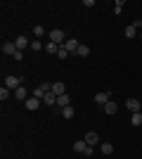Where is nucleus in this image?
<instances>
[{"label": "nucleus", "instance_id": "19", "mask_svg": "<svg viewBox=\"0 0 142 159\" xmlns=\"http://www.w3.org/2000/svg\"><path fill=\"white\" fill-rule=\"evenodd\" d=\"M104 112H107V114H116V112H118V105H116V102H111V100H109L107 105H104Z\"/></svg>", "mask_w": 142, "mask_h": 159}, {"label": "nucleus", "instance_id": "26", "mask_svg": "<svg viewBox=\"0 0 142 159\" xmlns=\"http://www.w3.org/2000/svg\"><path fill=\"white\" fill-rule=\"evenodd\" d=\"M69 55H71V52H69V50H67V48H64V45H62V48H59V52H57V57H59V60H67V57H69Z\"/></svg>", "mask_w": 142, "mask_h": 159}, {"label": "nucleus", "instance_id": "18", "mask_svg": "<svg viewBox=\"0 0 142 159\" xmlns=\"http://www.w3.org/2000/svg\"><path fill=\"white\" fill-rule=\"evenodd\" d=\"M57 105H59L62 109H64V107H69V105H71V98H69V95H59V98H57Z\"/></svg>", "mask_w": 142, "mask_h": 159}, {"label": "nucleus", "instance_id": "20", "mask_svg": "<svg viewBox=\"0 0 142 159\" xmlns=\"http://www.w3.org/2000/svg\"><path fill=\"white\" fill-rule=\"evenodd\" d=\"M31 50H36V52H41V50H45V45H43V40L33 38V40H31Z\"/></svg>", "mask_w": 142, "mask_h": 159}, {"label": "nucleus", "instance_id": "1", "mask_svg": "<svg viewBox=\"0 0 142 159\" xmlns=\"http://www.w3.org/2000/svg\"><path fill=\"white\" fill-rule=\"evenodd\" d=\"M47 38L52 40V43H57V45H64V43H67V36H64L62 29H52V31H47Z\"/></svg>", "mask_w": 142, "mask_h": 159}, {"label": "nucleus", "instance_id": "25", "mask_svg": "<svg viewBox=\"0 0 142 159\" xmlns=\"http://www.w3.org/2000/svg\"><path fill=\"white\" fill-rule=\"evenodd\" d=\"M33 36H36L38 40H41L43 36H45V29H43V26H33Z\"/></svg>", "mask_w": 142, "mask_h": 159}, {"label": "nucleus", "instance_id": "31", "mask_svg": "<svg viewBox=\"0 0 142 159\" xmlns=\"http://www.w3.org/2000/svg\"><path fill=\"white\" fill-rule=\"evenodd\" d=\"M140 38H142V33H140Z\"/></svg>", "mask_w": 142, "mask_h": 159}, {"label": "nucleus", "instance_id": "16", "mask_svg": "<svg viewBox=\"0 0 142 159\" xmlns=\"http://www.w3.org/2000/svg\"><path fill=\"white\" fill-rule=\"evenodd\" d=\"M43 105H47V107L57 105V95H54V93H47L45 98H43Z\"/></svg>", "mask_w": 142, "mask_h": 159}, {"label": "nucleus", "instance_id": "22", "mask_svg": "<svg viewBox=\"0 0 142 159\" xmlns=\"http://www.w3.org/2000/svg\"><path fill=\"white\" fill-rule=\"evenodd\" d=\"M123 5H126L123 0H116V2H114V14H116V17H118V14L123 12Z\"/></svg>", "mask_w": 142, "mask_h": 159}, {"label": "nucleus", "instance_id": "10", "mask_svg": "<svg viewBox=\"0 0 142 159\" xmlns=\"http://www.w3.org/2000/svg\"><path fill=\"white\" fill-rule=\"evenodd\" d=\"M64 48H67V50H69V52H71V55H76V50L81 48V43H78V40H76V38H67V43H64Z\"/></svg>", "mask_w": 142, "mask_h": 159}, {"label": "nucleus", "instance_id": "2", "mask_svg": "<svg viewBox=\"0 0 142 159\" xmlns=\"http://www.w3.org/2000/svg\"><path fill=\"white\" fill-rule=\"evenodd\" d=\"M21 86H24V79L14 76V74L5 76V88H10V90H17V88H21Z\"/></svg>", "mask_w": 142, "mask_h": 159}, {"label": "nucleus", "instance_id": "13", "mask_svg": "<svg viewBox=\"0 0 142 159\" xmlns=\"http://www.w3.org/2000/svg\"><path fill=\"white\" fill-rule=\"evenodd\" d=\"M59 48L62 45H57V43H52V40H47V43H45V52L47 55H57V52H59Z\"/></svg>", "mask_w": 142, "mask_h": 159}, {"label": "nucleus", "instance_id": "23", "mask_svg": "<svg viewBox=\"0 0 142 159\" xmlns=\"http://www.w3.org/2000/svg\"><path fill=\"white\" fill-rule=\"evenodd\" d=\"M130 124H133V126H140V124H142V112L133 114V116H130Z\"/></svg>", "mask_w": 142, "mask_h": 159}, {"label": "nucleus", "instance_id": "24", "mask_svg": "<svg viewBox=\"0 0 142 159\" xmlns=\"http://www.w3.org/2000/svg\"><path fill=\"white\" fill-rule=\"evenodd\" d=\"M62 116H64V119H71V116H74V107L71 105L64 107V109H62Z\"/></svg>", "mask_w": 142, "mask_h": 159}, {"label": "nucleus", "instance_id": "5", "mask_svg": "<svg viewBox=\"0 0 142 159\" xmlns=\"http://www.w3.org/2000/svg\"><path fill=\"white\" fill-rule=\"evenodd\" d=\"M43 105V100H38V98H33V95H31V98L26 100V102H24V107H26L28 112H36V109H38V107Z\"/></svg>", "mask_w": 142, "mask_h": 159}, {"label": "nucleus", "instance_id": "3", "mask_svg": "<svg viewBox=\"0 0 142 159\" xmlns=\"http://www.w3.org/2000/svg\"><path fill=\"white\" fill-rule=\"evenodd\" d=\"M47 93H52V83H41V86H36L31 95H33V98H38V100H43Z\"/></svg>", "mask_w": 142, "mask_h": 159}, {"label": "nucleus", "instance_id": "27", "mask_svg": "<svg viewBox=\"0 0 142 159\" xmlns=\"http://www.w3.org/2000/svg\"><path fill=\"white\" fill-rule=\"evenodd\" d=\"M7 98H10V88H5V86H2V88H0V100L5 102Z\"/></svg>", "mask_w": 142, "mask_h": 159}, {"label": "nucleus", "instance_id": "9", "mask_svg": "<svg viewBox=\"0 0 142 159\" xmlns=\"http://www.w3.org/2000/svg\"><path fill=\"white\" fill-rule=\"evenodd\" d=\"M14 45H17V50H24V48H31V40H28L26 36H17V38H14Z\"/></svg>", "mask_w": 142, "mask_h": 159}, {"label": "nucleus", "instance_id": "12", "mask_svg": "<svg viewBox=\"0 0 142 159\" xmlns=\"http://www.w3.org/2000/svg\"><path fill=\"white\" fill-rule=\"evenodd\" d=\"M14 98H17V100H24V102H26V100L31 98V95H28L26 86H21V88H17V90H14Z\"/></svg>", "mask_w": 142, "mask_h": 159}, {"label": "nucleus", "instance_id": "4", "mask_svg": "<svg viewBox=\"0 0 142 159\" xmlns=\"http://www.w3.org/2000/svg\"><path fill=\"white\" fill-rule=\"evenodd\" d=\"M126 107H128L130 114H137L142 109V102H137V98H128V100H126Z\"/></svg>", "mask_w": 142, "mask_h": 159}, {"label": "nucleus", "instance_id": "29", "mask_svg": "<svg viewBox=\"0 0 142 159\" xmlns=\"http://www.w3.org/2000/svg\"><path fill=\"white\" fill-rule=\"evenodd\" d=\"M93 152H95V147H90V145H88V150H85L83 154H85V157H93Z\"/></svg>", "mask_w": 142, "mask_h": 159}, {"label": "nucleus", "instance_id": "30", "mask_svg": "<svg viewBox=\"0 0 142 159\" xmlns=\"http://www.w3.org/2000/svg\"><path fill=\"white\" fill-rule=\"evenodd\" d=\"M137 26H140V29H142V19H140V21H137Z\"/></svg>", "mask_w": 142, "mask_h": 159}, {"label": "nucleus", "instance_id": "15", "mask_svg": "<svg viewBox=\"0 0 142 159\" xmlns=\"http://www.w3.org/2000/svg\"><path fill=\"white\" fill-rule=\"evenodd\" d=\"M137 29H140V26H137V21H135V24H130V26H126V38H135Z\"/></svg>", "mask_w": 142, "mask_h": 159}, {"label": "nucleus", "instance_id": "14", "mask_svg": "<svg viewBox=\"0 0 142 159\" xmlns=\"http://www.w3.org/2000/svg\"><path fill=\"white\" fill-rule=\"evenodd\" d=\"M85 150H88V143H85V140H76V143H74V152L83 154Z\"/></svg>", "mask_w": 142, "mask_h": 159}, {"label": "nucleus", "instance_id": "17", "mask_svg": "<svg viewBox=\"0 0 142 159\" xmlns=\"http://www.w3.org/2000/svg\"><path fill=\"white\" fill-rule=\"evenodd\" d=\"M100 152L102 154H111L114 152V145H111V143H100Z\"/></svg>", "mask_w": 142, "mask_h": 159}, {"label": "nucleus", "instance_id": "28", "mask_svg": "<svg viewBox=\"0 0 142 159\" xmlns=\"http://www.w3.org/2000/svg\"><path fill=\"white\" fill-rule=\"evenodd\" d=\"M24 60V52H21V50H17V55H14V62H21Z\"/></svg>", "mask_w": 142, "mask_h": 159}, {"label": "nucleus", "instance_id": "6", "mask_svg": "<svg viewBox=\"0 0 142 159\" xmlns=\"http://www.w3.org/2000/svg\"><path fill=\"white\" fill-rule=\"evenodd\" d=\"M109 100H111V93H109V90H100V93L95 95V102H97V105H102V107L107 105Z\"/></svg>", "mask_w": 142, "mask_h": 159}, {"label": "nucleus", "instance_id": "8", "mask_svg": "<svg viewBox=\"0 0 142 159\" xmlns=\"http://www.w3.org/2000/svg\"><path fill=\"white\" fill-rule=\"evenodd\" d=\"M2 55H5V57H14V55H17L14 40H12V43H2Z\"/></svg>", "mask_w": 142, "mask_h": 159}, {"label": "nucleus", "instance_id": "21", "mask_svg": "<svg viewBox=\"0 0 142 159\" xmlns=\"http://www.w3.org/2000/svg\"><path fill=\"white\" fill-rule=\"evenodd\" d=\"M76 55H78V57H90V48L88 45H81L78 50H76Z\"/></svg>", "mask_w": 142, "mask_h": 159}, {"label": "nucleus", "instance_id": "11", "mask_svg": "<svg viewBox=\"0 0 142 159\" xmlns=\"http://www.w3.org/2000/svg\"><path fill=\"white\" fill-rule=\"evenodd\" d=\"M52 93L57 95V98H59V95H67V86H64L62 81H54L52 83Z\"/></svg>", "mask_w": 142, "mask_h": 159}, {"label": "nucleus", "instance_id": "7", "mask_svg": "<svg viewBox=\"0 0 142 159\" xmlns=\"http://www.w3.org/2000/svg\"><path fill=\"white\" fill-rule=\"evenodd\" d=\"M83 140H85V143H88L90 147H97V145H100V135H97V133H95V131L85 133V138H83Z\"/></svg>", "mask_w": 142, "mask_h": 159}]
</instances>
